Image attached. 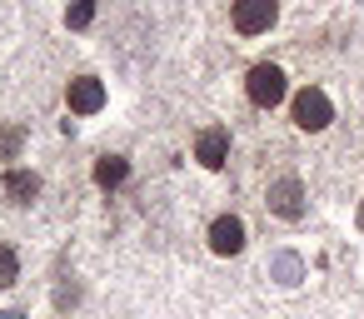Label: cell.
Instances as JSON below:
<instances>
[{
    "mask_svg": "<svg viewBox=\"0 0 364 319\" xmlns=\"http://www.w3.org/2000/svg\"><path fill=\"white\" fill-rule=\"evenodd\" d=\"M245 95H250V105H255V110H274V105L289 95L284 70H279V65H269V60L250 65V75H245Z\"/></svg>",
    "mask_w": 364,
    "mask_h": 319,
    "instance_id": "cell-1",
    "label": "cell"
},
{
    "mask_svg": "<svg viewBox=\"0 0 364 319\" xmlns=\"http://www.w3.org/2000/svg\"><path fill=\"white\" fill-rule=\"evenodd\" d=\"M289 115H294V125H299V130L319 135V130H329V120H334V105H329V95H324L319 85H304V90L289 100Z\"/></svg>",
    "mask_w": 364,
    "mask_h": 319,
    "instance_id": "cell-2",
    "label": "cell"
},
{
    "mask_svg": "<svg viewBox=\"0 0 364 319\" xmlns=\"http://www.w3.org/2000/svg\"><path fill=\"white\" fill-rule=\"evenodd\" d=\"M279 16V0H230V21L240 36H264Z\"/></svg>",
    "mask_w": 364,
    "mask_h": 319,
    "instance_id": "cell-3",
    "label": "cell"
},
{
    "mask_svg": "<svg viewBox=\"0 0 364 319\" xmlns=\"http://www.w3.org/2000/svg\"><path fill=\"white\" fill-rule=\"evenodd\" d=\"M264 205H269L279 220H299V215H304V185H299V175H279V180L269 185Z\"/></svg>",
    "mask_w": 364,
    "mask_h": 319,
    "instance_id": "cell-4",
    "label": "cell"
},
{
    "mask_svg": "<svg viewBox=\"0 0 364 319\" xmlns=\"http://www.w3.org/2000/svg\"><path fill=\"white\" fill-rule=\"evenodd\" d=\"M65 105H70V115H95V110H105V85L95 75H75L65 85Z\"/></svg>",
    "mask_w": 364,
    "mask_h": 319,
    "instance_id": "cell-5",
    "label": "cell"
},
{
    "mask_svg": "<svg viewBox=\"0 0 364 319\" xmlns=\"http://www.w3.org/2000/svg\"><path fill=\"white\" fill-rule=\"evenodd\" d=\"M195 160H200L205 170H225V160H230V130H225V125L200 130V135H195Z\"/></svg>",
    "mask_w": 364,
    "mask_h": 319,
    "instance_id": "cell-6",
    "label": "cell"
},
{
    "mask_svg": "<svg viewBox=\"0 0 364 319\" xmlns=\"http://www.w3.org/2000/svg\"><path fill=\"white\" fill-rule=\"evenodd\" d=\"M210 249L215 254H240L245 249V220L240 215H215L210 220Z\"/></svg>",
    "mask_w": 364,
    "mask_h": 319,
    "instance_id": "cell-7",
    "label": "cell"
},
{
    "mask_svg": "<svg viewBox=\"0 0 364 319\" xmlns=\"http://www.w3.org/2000/svg\"><path fill=\"white\" fill-rule=\"evenodd\" d=\"M125 180H130V160L125 155H100L95 160V185L100 190H120Z\"/></svg>",
    "mask_w": 364,
    "mask_h": 319,
    "instance_id": "cell-8",
    "label": "cell"
},
{
    "mask_svg": "<svg viewBox=\"0 0 364 319\" xmlns=\"http://www.w3.org/2000/svg\"><path fill=\"white\" fill-rule=\"evenodd\" d=\"M6 195H11V205H31L41 195V175L36 170H6Z\"/></svg>",
    "mask_w": 364,
    "mask_h": 319,
    "instance_id": "cell-9",
    "label": "cell"
},
{
    "mask_svg": "<svg viewBox=\"0 0 364 319\" xmlns=\"http://www.w3.org/2000/svg\"><path fill=\"white\" fill-rule=\"evenodd\" d=\"M21 279V254L6 244V239H0V289H11Z\"/></svg>",
    "mask_w": 364,
    "mask_h": 319,
    "instance_id": "cell-10",
    "label": "cell"
},
{
    "mask_svg": "<svg viewBox=\"0 0 364 319\" xmlns=\"http://www.w3.org/2000/svg\"><path fill=\"white\" fill-rule=\"evenodd\" d=\"M95 21V0H70V11H65V26L70 31H85Z\"/></svg>",
    "mask_w": 364,
    "mask_h": 319,
    "instance_id": "cell-11",
    "label": "cell"
},
{
    "mask_svg": "<svg viewBox=\"0 0 364 319\" xmlns=\"http://www.w3.org/2000/svg\"><path fill=\"white\" fill-rule=\"evenodd\" d=\"M26 145V130L21 125H11V130H0V155H6V160H16V150Z\"/></svg>",
    "mask_w": 364,
    "mask_h": 319,
    "instance_id": "cell-12",
    "label": "cell"
},
{
    "mask_svg": "<svg viewBox=\"0 0 364 319\" xmlns=\"http://www.w3.org/2000/svg\"><path fill=\"white\" fill-rule=\"evenodd\" d=\"M0 319H21V314H16V309H0Z\"/></svg>",
    "mask_w": 364,
    "mask_h": 319,
    "instance_id": "cell-13",
    "label": "cell"
},
{
    "mask_svg": "<svg viewBox=\"0 0 364 319\" xmlns=\"http://www.w3.org/2000/svg\"><path fill=\"white\" fill-rule=\"evenodd\" d=\"M359 229H364V205H359Z\"/></svg>",
    "mask_w": 364,
    "mask_h": 319,
    "instance_id": "cell-14",
    "label": "cell"
}]
</instances>
